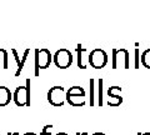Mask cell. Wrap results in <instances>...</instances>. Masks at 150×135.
<instances>
[{
	"instance_id": "6da1fadb",
	"label": "cell",
	"mask_w": 150,
	"mask_h": 135,
	"mask_svg": "<svg viewBox=\"0 0 150 135\" xmlns=\"http://www.w3.org/2000/svg\"><path fill=\"white\" fill-rule=\"evenodd\" d=\"M35 59H34V75L39 76L41 69H48L50 66L51 61H53V54L50 53L49 49L46 48H38L34 50Z\"/></svg>"
},
{
	"instance_id": "7a4b0ae2",
	"label": "cell",
	"mask_w": 150,
	"mask_h": 135,
	"mask_svg": "<svg viewBox=\"0 0 150 135\" xmlns=\"http://www.w3.org/2000/svg\"><path fill=\"white\" fill-rule=\"evenodd\" d=\"M129 69L130 68V53L124 48L111 50V69Z\"/></svg>"
},
{
	"instance_id": "3957f363",
	"label": "cell",
	"mask_w": 150,
	"mask_h": 135,
	"mask_svg": "<svg viewBox=\"0 0 150 135\" xmlns=\"http://www.w3.org/2000/svg\"><path fill=\"white\" fill-rule=\"evenodd\" d=\"M86 94L81 86H73L67 90V103L74 108H81L86 104Z\"/></svg>"
},
{
	"instance_id": "277c9868",
	"label": "cell",
	"mask_w": 150,
	"mask_h": 135,
	"mask_svg": "<svg viewBox=\"0 0 150 135\" xmlns=\"http://www.w3.org/2000/svg\"><path fill=\"white\" fill-rule=\"evenodd\" d=\"M13 100L16 106H30V79H26L24 86H18L13 94Z\"/></svg>"
},
{
	"instance_id": "5b68a950",
	"label": "cell",
	"mask_w": 150,
	"mask_h": 135,
	"mask_svg": "<svg viewBox=\"0 0 150 135\" xmlns=\"http://www.w3.org/2000/svg\"><path fill=\"white\" fill-rule=\"evenodd\" d=\"M109 61V57L108 54L100 48L93 49L90 53H89L88 57V63L90 64V66L94 69H103Z\"/></svg>"
},
{
	"instance_id": "8992f818",
	"label": "cell",
	"mask_w": 150,
	"mask_h": 135,
	"mask_svg": "<svg viewBox=\"0 0 150 135\" xmlns=\"http://www.w3.org/2000/svg\"><path fill=\"white\" fill-rule=\"evenodd\" d=\"M53 61L60 69H68L73 64V54L67 48H60L53 55Z\"/></svg>"
},
{
	"instance_id": "52a82bcc",
	"label": "cell",
	"mask_w": 150,
	"mask_h": 135,
	"mask_svg": "<svg viewBox=\"0 0 150 135\" xmlns=\"http://www.w3.org/2000/svg\"><path fill=\"white\" fill-rule=\"evenodd\" d=\"M48 101L55 108H60L67 101V91L63 86H53L48 91Z\"/></svg>"
},
{
	"instance_id": "ba28073f",
	"label": "cell",
	"mask_w": 150,
	"mask_h": 135,
	"mask_svg": "<svg viewBox=\"0 0 150 135\" xmlns=\"http://www.w3.org/2000/svg\"><path fill=\"white\" fill-rule=\"evenodd\" d=\"M121 88L120 86H111L108 89V105L109 106H119L121 105V103H123V98H121L120 93H121Z\"/></svg>"
},
{
	"instance_id": "9c48e42d",
	"label": "cell",
	"mask_w": 150,
	"mask_h": 135,
	"mask_svg": "<svg viewBox=\"0 0 150 135\" xmlns=\"http://www.w3.org/2000/svg\"><path fill=\"white\" fill-rule=\"evenodd\" d=\"M10 52L13 53V55H14V59H15V61H16V64H18V70L15 71V76L18 78L19 75H20V73L23 71V69H24V65H25V63H26V60H28V57H29V54H30V49H26L25 52H24V54H23V57L20 58L19 57V54H18V52L15 49H11Z\"/></svg>"
},
{
	"instance_id": "30bf717a",
	"label": "cell",
	"mask_w": 150,
	"mask_h": 135,
	"mask_svg": "<svg viewBox=\"0 0 150 135\" xmlns=\"http://www.w3.org/2000/svg\"><path fill=\"white\" fill-rule=\"evenodd\" d=\"M13 100V93L6 86H0V106H6Z\"/></svg>"
},
{
	"instance_id": "8fae6325",
	"label": "cell",
	"mask_w": 150,
	"mask_h": 135,
	"mask_svg": "<svg viewBox=\"0 0 150 135\" xmlns=\"http://www.w3.org/2000/svg\"><path fill=\"white\" fill-rule=\"evenodd\" d=\"M88 53V49L86 48H83L81 44H78L76 45V55H78V68L80 69H86L88 66V63L84 61V54Z\"/></svg>"
},
{
	"instance_id": "7c38bea8",
	"label": "cell",
	"mask_w": 150,
	"mask_h": 135,
	"mask_svg": "<svg viewBox=\"0 0 150 135\" xmlns=\"http://www.w3.org/2000/svg\"><path fill=\"white\" fill-rule=\"evenodd\" d=\"M0 66H1L4 70H6L9 68V55L4 48H0Z\"/></svg>"
},
{
	"instance_id": "4fadbf2b",
	"label": "cell",
	"mask_w": 150,
	"mask_h": 135,
	"mask_svg": "<svg viewBox=\"0 0 150 135\" xmlns=\"http://www.w3.org/2000/svg\"><path fill=\"white\" fill-rule=\"evenodd\" d=\"M140 61L146 69H150V48L143 52L142 57H140Z\"/></svg>"
},
{
	"instance_id": "5bb4252c",
	"label": "cell",
	"mask_w": 150,
	"mask_h": 135,
	"mask_svg": "<svg viewBox=\"0 0 150 135\" xmlns=\"http://www.w3.org/2000/svg\"><path fill=\"white\" fill-rule=\"evenodd\" d=\"M103 84H104V80H103L101 78H99V80H98V104L99 106H103L104 104V100H103Z\"/></svg>"
},
{
	"instance_id": "9a60e30c",
	"label": "cell",
	"mask_w": 150,
	"mask_h": 135,
	"mask_svg": "<svg viewBox=\"0 0 150 135\" xmlns=\"http://www.w3.org/2000/svg\"><path fill=\"white\" fill-rule=\"evenodd\" d=\"M95 85V79H90V106L95 105V100H94V86Z\"/></svg>"
},
{
	"instance_id": "2e32d148",
	"label": "cell",
	"mask_w": 150,
	"mask_h": 135,
	"mask_svg": "<svg viewBox=\"0 0 150 135\" xmlns=\"http://www.w3.org/2000/svg\"><path fill=\"white\" fill-rule=\"evenodd\" d=\"M140 57H142V55H140V53H139V48H135V58H134V60H135V69H139L140 68Z\"/></svg>"
},
{
	"instance_id": "e0dca14e",
	"label": "cell",
	"mask_w": 150,
	"mask_h": 135,
	"mask_svg": "<svg viewBox=\"0 0 150 135\" xmlns=\"http://www.w3.org/2000/svg\"><path fill=\"white\" fill-rule=\"evenodd\" d=\"M51 128H53V125H45V127L41 129L40 131V135H51Z\"/></svg>"
},
{
	"instance_id": "ac0fdd59",
	"label": "cell",
	"mask_w": 150,
	"mask_h": 135,
	"mask_svg": "<svg viewBox=\"0 0 150 135\" xmlns=\"http://www.w3.org/2000/svg\"><path fill=\"white\" fill-rule=\"evenodd\" d=\"M55 135H69V134H67V133H64V131H62V133H58V134H55Z\"/></svg>"
},
{
	"instance_id": "d6986e66",
	"label": "cell",
	"mask_w": 150,
	"mask_h": 135,
	"mask_svg": "<svg viewBox=\"0 0 150 135\" xmlns=\"http://www.w3.org/2000/svg\"><path fill=\"white\" fill-rule=\"evenodd\" d=\"M23 135H38L35 133H25V134H23Z\"/></svg>"
},
{
	"instance_id": "ffe728a7",
	"label": "cell",
	"mask_w": 150,
	"mask_h": 135,
	"mask_svg": "<svg viewBox=\"0 0 150 135\" xmlns=\"http://www.w3.org/2000/svg\"><path fill=\"white\" fill-rule=\"evenodd\" d=\"M138 135H150V133H138Z\"/></svg>"
},
{
	"instance_id": "44dd1931",
	"label": "cell",
	"mask_w": 150,
	"mask_h": 135,
	"mask_svg": "<svg viewBox=\"0 0 150 135\" xmlns=\"http://www.w3.org/2000/svg\"><path fill=\"white\" fill-rule=\"evenodd\" d=\"M91 135H105L104 133H94V134H91Z\"/></svg>"
},
{
	"instance_id": "7402d4cb",
	"label": "cell",
	"mask_w": 150,
	"mask_h": 135,
	"mask_svg": "<svg viewBox=\"0 0 150 135\" xmlns=\"http://www.w3.org/2000/svg\"><path fill=\"white\" fill-rule=\"evenodd\" d=\"M8 135H20L19 133H8Z\"/></svg>"
},
{
	"instance_id": "603a6c76",
	"label": "cell",
	"mask_w": 150,
	"mask_h": 135,
	"mask_svg": "<svg viewBox=\"0 0 150 135\" xmlns=\"http://www.w3.org/2000/svg\"><path fill=\"white\" fill-rule=\"evenodd\" d=\"M76 135H88V133H76Z\"/></svg>"
},
{
	"instance_id": "cb8c5ba5",
	"label": "cell",
	"mask_w": 150,
	"mask_h": 135,
	"mask_svg": "<svg viewBox=\"0 0 150 135\" xmlns=\"http://www.w3.org/2000/svg\"><path fill=\"white\" fill-rule=\"evenodd\" d=\"M0 135H1V134H0Z\"/></svg>"
}]
</instances>
